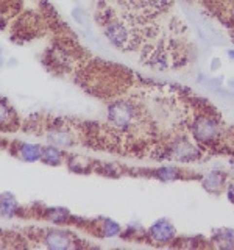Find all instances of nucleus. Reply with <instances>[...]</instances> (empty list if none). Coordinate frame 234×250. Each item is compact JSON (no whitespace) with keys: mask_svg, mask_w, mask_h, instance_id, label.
I'll return each instance as SVG.
<instances>
[{"mask_svg":"<svg viewBox=\"0 0 234 250\" xmlns=\"http://www.w3.org/2000/svg\"><path fill=\"white\" fill-rule=\"evenodd\" d=\"M41 161L44 164H49V166H59L64 161V152L59 150V147L55 146H44L42 150V158Z\"/></svg>","mask_w":234,"mask_h":250,"instance_id":"nucleus-7","label":"nucleus"},{"mask_svg":"<svg viewBox=\"0 0 234 250\" xmlns=\"http://www.w3.org/2000/svg\"><path fill=\"white\" fill-rule=\"evenodd\" d=\"M8 150H10L16 156V158H19L22 161L35 163V161H41L44 146L31 144V143H20V141H13V143H10V146H8Z\"/></svg>","mask_w":234,"mask_h":250,"instance_id":"nucleus-4","label":"nucleus"},{"mask_svg":"<svg viewBox=\"0 0 234 250\" xmlns=\"http://www.w3.org/2000/svg\"><path fill=\"white\" fill-rule=\"evenodd\" d=\"M108 121L117 131L135 130L139 121V111L131 100H114L108 106Z\"/></svg>","mask_w":234,"mask_h":250,"instance_id":"nucleus-1","label":"nucleus"},{"mask_svg":"<svg viewBox=\"0 0 234 250\" xmlns=\"http://www.w3.org/2000/svg\"><path fill=\"white\" fill-rule=\"evenodd\" d=\"M6 146H10V143H8V141H5L3 138H0V148H2V147H6Z\"/></svg>","mask_w":234,"mask_h":250,"instance_id":"nucleus-11","label":"nucleus"},{"mask_svg":"<svg viewBox=\"0 0 234 250\" xmlns=\"http://www.w3.org/2000/svg\"><path fill=\"white\" fill-rule=\"evenodd\" d=\"M22 128V121L18 111L6 99L0 97V131L14 133Z\"/></svg>","mask_w":234,"mask_h":250,"instance_id":"nucleus-5","label":"nucleus"},{"mask_svg":"<svg viewBox=\"0 0 234 250\" xmlns=\"http://www.w3.org/2000/svg\"><path fill=\"white\" fill-rule=\"evenodd\" d=\"M148 234H150V238L155 242H158V244H166V242H169V241H172L175 238V229L169 221H166V219H161V221L155 222L150 227Z\"/></svg>","mask_w":234,"mask_h":250,"instance_id":"nucleus-6","label":"nucleus"},{"mask_svg":"<svg viewBox=\"0 0 234 250\" xmlns=\"http://www.w3.org/2000/svg\"><path fill=\"white\" fill-rule=\"evenodd\" d=\"M83 16H84V13H81L80 8H74V10H72V18H74L78 23H83Z\"/></svg>","mask_w":234,"mask_h":250,"instance_id":"nucleus-9","label":"nucleus"},{"mask_svg":"<svg viewBox=\"0 0 234 250\" xmlns=\"http://www.w3.org/2000/svg\"><path fill=\"white\" fill-rule=\"evenodd\" d=\"M220 66H222L220 60H218V58H214V60H213V64H211V70H213V72H214V70H217Z\"/></svg>","mask_w":234,"mask_h":250,"instance_id":"nucleus-10","label":"nucleus"},{"mask_svg":"<svg viewBox=\"0 0 234 250\" xmlns=\"http://www.w3.org/2000/svg\"><path fill=\"white\" fill-rule=\"evenodd\" d=\"M100 229H101V236H105V238H111L120 233V227L113 221H105L100 225Z\"/></svg>","mask_w":234,"mask_h":250,"instance_id":"nucleus-8","label":"nucleus"},{"mask_svg":"<svg viewBox=\"0 0 234 250\" xmlns=\"http://www.w3.org/2000/svg\"><path fill=\"white\" fill-rule=\"evenodd\" d=\"M220 125L213 114H201L194 121L192 135L198 143H214L215 139L220 138Z\"/></svg>","mask_w":234,"mask_h":250,"instance_id":"nucleus-3","label":"nucleus"},{"mask_svg":"<svg viewBox=\"0 0 234 250\" xmlns=\"http://www.w3.org/2000/svg\"><path fill=\"white\" fill-rule=\"evenodd\" d=\"M228 58L234 60V50H228Z\"/></svg>","mask_w":234,"mask_h":250,"instance_id":"nucleus-12","label":"nucleus"},{"mask_svg":"<svg viewBox=\"0 0 234 250\" xmlns=\"http://www.w3.org/2000/svg\"><path fill=\"white\" fill-rule=\"evenodd\" d=\"M36 239L41 241V246L53 250H66L70 247H78V238L75 234L59 229H42L35 230Z\"/></svg>","mask_w":234,"mask_h":250,"instance_id":"nucleus-2","label":"nucleus"}]
</instances>
